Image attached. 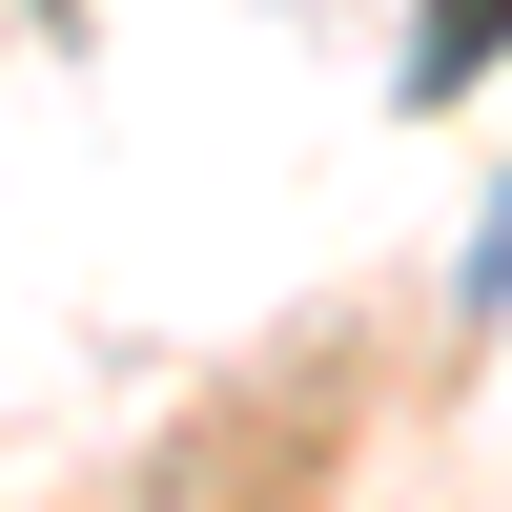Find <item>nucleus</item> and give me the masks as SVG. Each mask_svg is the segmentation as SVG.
<instances>
[{
  "mask_svg": "<svg viewBox=\"0 0 512 512\" xmlns=\"http://www.w3.org/2000/svg\"><path fill=\"white\" fill-rule=\"evenodd\" d=\"M492 62H512V0H431L410 21V103H472Z\"/></svg>",
  "mask_w": 512,
  "mask_h": 512,
  "instance_id": "f257e3e1",
  "label": "nucleus"
},
{
  "mask_svg": "<svg viewBox=\"0 0 512 512\" xmlns=\"http://www.w3.org/2000/svg\"><path fill=\"white\" fill-rule=\"evenodd\" d=\"M492 308H512V205H492Z\"/></svg>",
  "mask_w": 512,
  "mask_h": 512,
  "instance_id": "f03ea898",
  "label": "nucleus"
}]
</instances>
